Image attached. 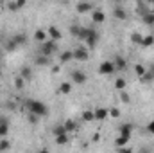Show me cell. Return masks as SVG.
I'll use <instances>...</instances> for the list:
<instances>
[{
  "instance_id": "cell-1",
  "label": "cell",
  "mask_w": 154,
  "mask_h": 153,
  "mask_svg": "<svg viewBox=\"0 0 154 153\" xmlns=\"http://www.w3.org/2000/svg\"><path fill=\"white\" fill-rule=\"evenodd\" d=\"M27 108H29L31 114L38 115V117H43V115L48 114V108H47L41 101H36V99H29V101H27Z\"/></svg>"
},
{
  "instance_id": "cell-2",
  "label": "cell",
  "mask_w": 154,
  "mask_h": 153,
  "mask_svg": "<svg viewBox=\"0 0 154 153\" xmlns=\"http://www.w3.org/2000/svg\"><path fill=\"white\" fill-rule=\"evenodd\" d=\"M56 50H57V43H56L54 40H47L45 43H41V54H43V56L50 58Z\"/></svg>"
},
{
  "instance_id": "cell-3",
  "label": "cell",
  "mask_w": 154,
  "mask_h": 153,
  "mask_svg": "<svg viewBox=\"0 0 154 153\" xmlns=\"http://www.w3.org/2000/svg\"><path fill=\"white\" fill-rule=\"evenodd\" d=\"M99 72H100V74H104V76H109V74H113V72H115V65H113L111 61H102V63H100V67H99Z\"/></svg>"
},
{
  "instance_id": "cell-4",
  "label": "cell",
  "mask_w": 154,
  "mask_h": 153,
  "mask_svg": "<svg viewBox=\"0 0 154 153\" xmlns=\"http://www.w3.org/2000/svg\"><path fill=\"white\" fill-rule=\"evenodd\" d=\"M133 130H134V126L131 124V122H125V124H120V128H118V133H120V137H131V133H133Z\"/></svg>"
},
{
  "instance_id": "cell-5",
  "label": "cell",
  "mask_w": 154,
  "mask_h": 153,
  "mask_svg": "<svg viewBox=\"0 0 154 153\" xmlns=\"http://www.w3.org/2000/svg\"><path fill=\"white\" fill-rule=\"evenodd\" d=\"M75 9H77V13H93L95 11V5L91 4V2H79L75 5Z\"/></svg>"
},
{
  "instance_id": "cell-6",
  "label": "cell",
  "mask_w": 154,
  "mask_h": 153,
  "mask_svg": "<svg viewBox=\"0 0 154 153\" xmlns=\"http://www.w3.org/2000/svg\"><path fill=\"white\" fill-rule=\"evenodd\" d=\"M74 60H77V61H86L88 60V50L84 47H77L75 50H74Z\"/></svg>"
},
{
  "instance_id": "cell-7",
  "label": "cell",
  "mask_w": 154,
  "mask_h": 153,
  "mask_svg": "<svg viewBox=\"0 0 154 153\" xmlns=\"http://www.w3.org/2000/svg\"><path fill=\"white\" fill-rule=\"evenodd\" d=\"M72 81L77 83V85H82V83L86 81V74H84L82 70H74V72H72Z\"/></svg>"
},
{
  "instance_id": "cell-8",
  "label": "cell",
  "mask_w": 154,
  "mask_h": 153,
  "mask_svg": "<svg viewBox=\"0 0 154 153\" xmlns=\"http://www.w3.org/2000/svg\"><path fill=\"white\" fill-rule=\"evenodd\" d=\"M48 36H50V40H54V41H57V40H61V31L56 27V25H50L48 27Z\"/></svg>"
},
{
  "instance_id": "cell-9",
  "label": "cell",
  "mask_w": 154,
  "mask_h": 153,
  "mask_svg": "<svg viewBox=\"0 0 154 153\" xmlns=\"http://www.w3.org/2000/svg\"><path fill=\"white\" fill-rule=\"evenodd\" d=\"M113 16L118 18V20H125V18H127V13H125V9H124L122 5H115V9H113Z\"/></svg>"
},
{
  "instance_id": "cell-10",
  "label": "cell",
  "mask_w": 154,
  "mask_h": 153,
  "mask_svg": "<svg viewBox=\"0 0 154 153\" xmlns=\"http://www.w3.org/2000/svg\"><path fill=\"white\" fill-rule=\"evenodd\" d=\"M91 20H93L95 24H102V22L106 20V15H104L102 11H99V9H95V11L91 13Z\"/></svg>"
},
{
  "instance_id": "cell-11",
  "label": "cell",
  "mask_w": 154,
  "mask_h": 153,
  "mask_svg": "<svg viewBox=\"0 0 154 153\" xmlns=\"http://www.w3.org/2000/svg\"><path fill=\"white\" fill-rule=\"evenodd\" d=\"M7 132H9V124H7V119H0V137H2V139H5Z\"/></svg>"
},
{
  "instance_id": "cell-12",
  "label": "cell",
  "mask_w": 154,
  "mask_h": 153,
  "mask_svg": "<svg viewBox=\"0 0 154 153\" xmlns=\"http://www.w3.org/2000/svg\"><path fill=\"white\" fill-rule=\"evenodd\" d=\"M48 63H50V58H47V56H43V54L34 60V65H38V67H47Z\"/></svg>"
},
{
  "instance_id": "cell-13",
  "label": "cell",
  "mask_w": 154,
  "mask_h": 153,
  "mask_svg": "<svg viewBox=\"0 0 154 153\" xmlns=\"http://www.w3.org/2000/svg\"><path fill=\"white\" fill-rule=\"evenodd\" d=\"M108 115H109V110H106V108H99V110H95V119H97V121H104Z\"/></svg>"
},
{
  "instance_id": "cell-14",
  "label": "cell",
  "mask_w": 154,
  "mask_h": 153,
  "mask_svg": "<svg viewBox=\"0 0 154 153\" xmlns=\"http://www.w3.org/2000/svg\"><path fill=\"white\" fill-rule=\"evenodd\" d=\"M59 60H61V63H68L70 60H74V50H65Z\"/></svg>"
},
{
  "instance_id": "cell-15",
  "label": "cell",
  "mask_w": 154,
  "mask_h": 153,
  "mask_svg": "<svg viewBox=\"0 0 154 153\" xmlns=\"http://www.w3.org/2000/svg\"><path fill=\"white\" fill-rule=\"evenodd\" d=\"M86 43H88L90 47H93V45L97 43V31H95V29H91V31H90V36L86 38Z\"/></svg>"
},
{
  "instance_id": "cell-16",
  "label": "cell",
  "mask_w": 154,
  "mask_h": 153,
  "mask_svg": "<svg viewBox=\"0 0 154 153\" xmlns=\"http://www.w3.org/2000/svg\"><path fill=\"white\" fill-rule=\"evenodd\" d=\"M34 40H36V41H41V43H45V41H47V33H45L43 29H38V31L34 33Z\"/></svg>"
},
{
  "instance_id": "cell-17",
  "label": "cell",
  "mask_w": 154,
  "mask_h": 153,
  "mask_svg": "<svg viewBox=\"0 0 154 153\" xmlns=\"http://www.w3.org/2000/svg\"><path fill=\"white\" fill-rule=\"evenodd\" d=\"M63 126H65L66 133H68V132H75V130H77V122H75V121H72V119H68Z\"/></svg>"
},
{
  "instance_id": "cell-18",
  "label": "cell",
  "mask_w": 154,
  "mask_h": 153,
  "mask_svg": "<svg viewBox=\"0 0 154 153\" xmlns=\"http://www.w3.org/2000/svg\"><path fill=\"white\" fill-rule=\"evenodd\" d=\"M20 76L23 77V79H31V77H32V69H31V67H22Z\"/></svg>"
},
{
  "instance_id": "cell-19",
  "label": "cell",
  "mask_w": 154,
  "mask_h": 153,
  "mask_svg": "<svg viewBox=\"0 0 154 153\" xmlns=\"http://www.w3.org/2000/svg\"><path fill=\"white\" fill-rule=\"evenodd\" d=\"M113 65H115V70H116V69H118V70H122V69H125V60H124V58H120V56H116Z\"/></svg>"
},
{
  "instance_id": "cell-20",
  "label": "cell",
  "mask_w": 154,
  "mask_h": 153,
  "mask_svg": "<svg viewBox=\"0 0 154 153\" xmlns=\"http://www.w3.org/2000/svg\"><path fill=\"white\" fill-rule=\"evenodd\" d=\"M142 20H143V24H145V25H154V15H152V13L143 15V16H142Z\"/></svg>"
},
{
  "instance_id": "cell-21",
  "label": "cell",
  "mask_w": 154,
  "mask_h": 153,
  "mask_svg": "<svg viewBox=\"0 0 154 153\" xmlns=\"http://www.w3.org/2000/svg\"><path fill=\"white\" fill-rule=\"evenodd\" d=\"M16 47H18V45L14 43V40H13V38H11V40H7V41H5V45H4V49H5L7 52H13V50H14Z\"/></svg>"
},
{
  "instance_id": "cell-22",
  "label": "cell",
  "mask_w": 154,
  "mask_h": 153,
  "mask_svg": "<svg viewBox=\"0 0 154 153\" xmlns=\"http://www.w3.org/2000/svg\"><path fill=\"white\" fill-rule=\"evenodd\" d=\"M14 43H16V45H18V47H20V45H25V43H27V36H25V34H16V36H14Z\"/></svg>"
},
{
  "instance_id": "cell-23",
  "label": "cell",
  "mask_w": 154,
  "mask_h": 153,
  "mask_svg": "<svg viewBox=\"0 0 154 153\" xmlns=\"http://www.w3.org/2000/svg\"><path fill=\"white\" fill-rule=\"evenodd\" d=\"M127 142H129V139H127V137H120V135L116 137V141H115L116 148H124V146H125Z\"/></svg>"
},
{
  "instance_id": "cell-24",
  "label": "cell",
  "mask_w": 154,
  "mask_h": 153,
  "mask_svg": "<svg viewBox=\"0 0 154 153\" xmlns=\"http://www.w3.org/2000/svg\"><path fill=\"white\" fill-rule=\"evenodd\" d=\"M90 31H91V29H86V27H81V29H79V36H77V38H79V40H86L88 36H90Z\"/></svg>"
},
{
  "instance_id": "cell-25",
  "label": "cell",
  "mask_w": 154,
  "mask_h": 153,
  "mask_svg": "<svg viewBox=\"0 0 154 153\" xmlns=\"http://www.w3.org/2000/svg\"><path fill=\"white\" fill-rule=\"evenodd\" d=\"M70 90H72V83H61V86H59L61 94H70Z\"/></svg>"
},
{
  "instance_id": "cell-26",
  "label": "cell",
  "mask_w": 154,
  "mask_h": 153,
  "mask_svg": "<svg viewBox=\"0 0 154 153\" xmlns=\"http://www.w3.org/2000/svg\"><path fill=\"white\" fill-rule=\"evenodd\" d=\"M93 119H95V112H91V110L82 112V121H93Z\"/></svg>"
},
{
  "instance_id": "cell-27",
  "label": "cell",
  "mask_w": 154,
  "mask_h": 153,
  "mask_svg": "<svg viewBox=\"0 0 154 153\" xmlns=\"http://www.w3.org/2000/svg\"><path fill=\"white\" fill-rule=\"evenodd\" d=\"M142 45H143V47H151V45H154V36H152V34H149V36H143Z\"/></svg>"
},
{
  "instance_id": "cell-28",
  "label": "cell",
  "mask_w": 154,
  "mask_h": 153,
  "mask_svg": "<svg viewBox=\"0 0 154 153\" xmlns=\"http://www.w3.org/2000/svg\"><path fill=\"white\" fill-rule=\"evenodd\" d=\"M23 83H25V79H23L22 76H16V77H14V86H16L18 90H22V88H23Z\"/></svg>"
},
{
  "instance_id": "cell-29",
  "label": "cell",
  "mask_w": 154,
  "mask_h": 153,
  "mask_svg": "<svg viewBox=\"0 0 154 153\" xmlns=\"http://www.w3.org/2000/svg\"><path fill=\"white\" fill-rule=\"evenodd\" d=\"M131 40H133V43H138V45H142L143 36H142V34H138V33H133V34H131Z\"/></svg>"
},
{
  "instance_id": "cell-30",
  "label": "cell",
  "mask_w": 154,
  "mask_h": 153,
  "mask_svg": "<svg viewBox=\"0 0 154 153\" xmlns=\"http://www.w3.org/2000/svg\"><path fill=\"white\" fill-rule=\"evenodd\" d=\"M134 72H136V76L143 77V76H145V72H147V70H145V67H143V65H136V67H134Z\"/></svg>"
},
{
  "instance_id": "cell-31",
  "label": "cell",
  "mask_w": 154,
  "mask_h": 153,
  "mask_svg": "<svg viewBox=\"0 0 154 153\" xmlns=\"http://www.w3.org/2000/svg\"><path fill=\"white\" fill-rule=\"evenodd\" d=\"M115 86H116V90H120V92H122V90L125 88V79H122V77H118V79L115 81Z\"/></svg>"
},
{
  "instance_id": "cell-32",
  "label": "cell",
  "mask_w": 154,
  "mask_h": 153,
  "mask_svg": "<svg viewBox=\"0 0 154 153\" xmlns=\"http://www.w3.org/2000/svg\"><path fill=\"white\" fill-rule=\"evenodd\" d=\"M54 133H56V137H59V135H65V133H66V130H65V126H63V124H59V126H56V128H54Z\"/></svg>"
},
{
  "instance_id": "cell-33",
  "label": "cell",
  "mask_w": 154,
  "mask_h": 153,
  "mask_svg": "<svg viewBox=\"0 0 154 153\" xmlns=\"http://www.w3.org/2000/svg\"><path fill=\"white\" fill-rule=\"evenodd\" d=\"M11 148V142L7 141V139H2L0 141V151H5V150H9Z\"/></svg>"
},
{
  "instance_id": "cell-34",
  "label": "cell",
  "mask_w": 154,
  "mask_h": 153,
  "mask_svg": "<svg viewBox=\"0 0 154 153\" xmlns=\"http://www.w3.org/2000/svg\"><path fill=\"white\" fill-rule=\"evenodd\" d=\"M56 142H57L59 146L66 144V142H68V137H66V133H65V135H59V137H56Z\"/></svg>"
},
{
  "instance_id": "cell-35",
  "label": "cell",
  "mask_w": 154,
  "mask_h": 153,
  "mask_svg": "<svg viewBox=\"0 0 154 153\" xmlns=\"http://www.w3.org/2000/svg\"><path fill=\"white\" fill-rule=\"evenodd\" d=\"M120 101H122V103H125V105H129V103H131V97H129L125 92H120Z\"/></svg>"
},
{
  "instance_id": "cell-36",
  "label": "cell",
  "mask_w": 154,
  "mask_h": 153,
  "mask_svg": "<svg viewBox=\"0 0 154 153\" xmlns=\"http://www.w3.org/2000/svg\"><path fill=\"white\" fill-rule=\"evenodd\" d=\"M145 9H147V13H152V15H154V0L145 2Z\"/></svg>"
},
{
  "instance_id": "cell-37",
  "label": "cell",
  "mask_w": 154,
  "mask_h": 153,
  "mask_svg": "<svg viewBox=\"0 0 154 153\" xmlns=\"http://www.w3.org/2000/svg\"><path fill=\"white\" fill-rule=\"evenodd\" d=\"M79 29H81L79 25H72V27H70V34H72V36H79Z\"/></svg>"
},
{
  "instance_id": "cell-38",
  "label": "cell",
  "mask_w": 154,
  "mask_h": 153,
  "mask_svg": "<svg viewBox=\"0 0 154 153\" xmlns=\"http://www.w3.org/2000/svg\"><path fill=\"white\" fill-rule=\"evenodd\" d=\"M27 119H29L31 124H36V122H38V115H34V114H29L27 115Z\"/></svg>"
},
{
  "instance_id": "cell-39",
  "label": "cell",
  "mask_w": 154,
  "mask_h": 153,
  "mask_svg": "<svg viewBox=\"0 0 154 153\" xmlns=\"http://www.w3.org/2000/svg\"><path fill=\"white\" fill-rule=\"evenodd\" d=\"M109 115H111V117H120V110H118V108H111V110H109Z\"/></svg>"
},
{
  "instance_id": "cell-40",
  "label": "cell",
  "mask_w": 154,
  "mask_h": 153,
  "mask_svg": "<svg viewBox=\"0 0 154 153\" xmlns=\"http://www.w3.org/2000/svg\"><path fill=\"white\" fill-rule=\"evenodd\" d=\"M7 7H9L11 11H16V9H18V7H16V2H9V4H7Z\"/></svg>"
},
{
  "instance_id": "cell-41",
  "label": "cell",
  "mask_w": 154,
  "mask_h": 153,
  "mask_svg": "<svg viewBox=\"0 0 154 153\" xmlns=\"http://www.w3.org/2000/svg\"><path fill=\"white\" fill-rule=\"evenodd\" d=\"M116 151H118V153H133L129 148H116Z\"/></svg>"
},
{
  "instance_id": "cell-42",
  "label": "cell",
  "mask_w": 154,
  "mask_h": 153,
  "mask_svg": "<svg viewBox=\"0 0 154 153\" xmlns=\"http://www.w3.org/2000/svg\"><path fill=\"white\" fill-rule=\"evenodd\" d=\"M138 153H152V151H151V148H147V146H142Z\"/></svg>"
},
{
  "instance_id": "cell-43",
  "label": "cell",
  "mask_w": 154,
  "mask_h": 153,
  "mask_svg": "<svg viewBox=\"0 0 154 153\" xmlns=\"http://www.w3.org/2000/svg\"><path fill=\"white\" fill-rule=\"evenodd\" d=\"M25 5V0H16V7L20 9V7H23Z\"/></svg>"
},
{
  "instance_id": "cell-44",
  "label": "cell",
  "mask_w": 154,
  "mask_h": 153,
  "mask_svg": "<svg viewBox=\"0 0 154 153\" xmlns=\"http://www.w3.org/2000/svg\"><path fill=\"white\" fill-rule=\"evenodd\" d=\"M147 130H149L151 133H154V121H151V122H149V126H147Z\"/></svg>"
},
{
  "instance_id": "cell-45",
  "label": "cell",
  "mask_w": 154,
  "mask_h": 153,
  "mask_svg": "<svg viewBox=\"0 0 154 153\" xmlns=\"http://www.w3.org/2000/svg\"><path fill=\"white\" fill-rule=\"evenodd\" d=\"M5 106H7V108H9V110H14V103H7V105H5Z\"/></svg>"
},
{
  "instance_id": "cell-46",
  "label": "cell",
  "mask_w": 154,
  "mask_h": 153,
  "mask_svg": "<svg viewBox=\"0 0 154 153\" xmlns=\"http://www.w3.org/2000/svg\"><path fill=\"white\" fill-rule=\"evenodd\" d=\"M147 72H149V74H152V76H154V65H151V69H149Z\"/></svg>"
},
{
  "instance_id": "cell-47",
  "label": "cell",
  "mask_w": 154,
  "mask_h": 153,
  "mask_svg": "<svg viewBox=\"0 0 154 153\" xmlns=\"http://www.w3.org/2000/svg\"><path fill=\"white\" fill-rule=\"evenodd\" d=\"M0 58H2V49H0Z\"/></svg>"
},
{
  "instance_id": "cell-48",
  "label": "cell",
  "mask_w": 154,
  "mask_h": 153,
  "mask_svg": "<svg viewBox=\"0 0 154 153\" xmlns=\"http://www.w3.org/2000/svg\"><path fill=\"white\" fill-rule=\"evenodd\" d=\"M0 76H2V70H0Z\"/></svg>"
}]
</instances>
